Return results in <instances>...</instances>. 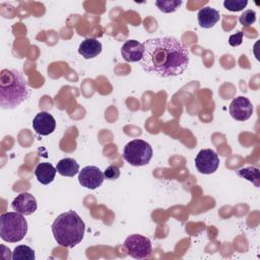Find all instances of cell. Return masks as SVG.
I'll return each instance as SVG.
<instances>
[{
	"mask_svg": "<svg viewBox=\"0 0 260 260\" xmlns=\"http://www.w3.org/2000/svg\"><path fill=\"white\" fill-rule=\"evenodd\" d=\"M143 45L142 68L160 77L181 75L189 64L187 47L175 37L164 36L147 39Z\"/></svg>",
	"mask_w": 260,
	"mask_h": 260,
	"instance_id": "obj_1",
	"label": "cell"
},
{
	"mask_svg": "<svg viewBox=\"0 0 260 260\" xmlns=\"http://www.w3.org/2000/svg\"><path fill=\"white\" fill-rule=\"evenodd\" d=\"M29 95L23 74L16 69H3L0 72V105L3 109H15Z\"/></svg>",
	"mask_w": 260,
	"mask_h": 260,
	"instance_id": "obj_2",
	"label": "cell"
},
{
	"mask_svg": "<svg viewBox=\"0 0 260 260\" xmlns=\"http://www.w3.org/2000/svg\"><path fill=\"white\" fill-rule=\"evenodd\" d=\"M85 224L73 210L63 212L57 216L52 224V233L58 245L73 248L79 244L84 236Z\"/></svg>",
	"mask_w": 260,
	"mask_h": 260,
	"instance_id": "obj_3",
	"label": "cell"
},
{
	"mask_svg": "<svg viewBox=\"0 0 260 260\" xmlns=\"http://www.w3.org/2000/svg\"><path fill=\"white\" fill-rule=\"evenodd\" d=\"M27 233V221L23 214L14 212H5L0 215V237L8 243L21 241Z\"/></svg>",
	"mask_w": 260,
	"mask_h": 260,
	"instance_id": "obj_4",
	"label": "cell"
},
{
	"mask_svg": "<svg viewBox=\"0 0 260 260\" xmlns=\"http://www.w3.org/2000/svg\"><path fill=\"white\" fill-rule=\"evenodd\" d=\"M152 157V148L149 143L141 139L128 142L123 150V158L131 166L141 167L147 165Z\"/></svg>",
	"mask_w": 260,
	"mask_h": 260,
	"instance_id": "obj_5",
	"label": "cell"
},
{
	"mask_svg": "<svg viewBox=\"0 0 260 260\" xmlns=\"http://www.w3.org/2000/svg\"><path fill=\"white\" fill-rule=\"evenodd\" d=\"M124 247L128 254L135 259L149 258L152 252L150 240L138 234L127 237L124 241Z\"/></svg>",
	"mask_w": 260,
	"mask_h": 260,
	"instance_id": "obj_6",
	"label": "cell"
},
{
	"mask_svg": "<svg viewBox=\"0 0 260 260\" xmlns=\"http://www.w3.org/2000/svg\"><path fill=\"white\" fill-rule=\"evenodd\" d=\"M195 166L199 173L209 175L217 170L219 157L217 153L210 148L201 149L195 157Z\"/></svg>",
	"mask_w": 260,
	"mask_h": 260,
	"instance_id": "obj_7",
	"label": "cell"
},
{
	"mask_svg": "<svg viewBox=\"0 0 260 260\" xmlns=\"http://www.w3.org/2000/svg\"><path fill=\"white\" fill-rule=\"evenodd\" d=\"M105 180L104 173L95 166H86L78 174L79 184L87 189L93 190L100 187Z\"/></svg>",
	"mask_w": 260,
	"mask_h": 260,
	"instance_id": "obj_8",
	"label": "cell"
},
{
	"mask_svg": "<svg viewBox=\"0 0 260 260\" xmlns=\"http://www.w3.org/2000/svg\"><path fill=\"white\" fill-rule=\"evenodd\" d=\"M230 114L237 121H246L253 114V105L248 98L238 96L230 105Z\"/></svg>",
	"mask_w": 260,
	"mask_h": 260,
	"instance_id": "obj_9",
	"label": "cell"
},
{
	"mask_svg": "<svg viewBox=\"0 0 260 260\" xmlns=\"http://www.w3.org/2000/svg\"><path fill=\"white\" fill-rule=\"evenodd\" d=\"M11 207L23 215H30L37 210L38 204L36 198L30 193L22 192L13 199Z\"/></svg>",
	"mask_w": 260,
	"mask_h": 260,
	"instance_id": "obj_10",
	"label": "cell"
},
{
	"mask_svg": "<svg viewBox=\"0 0 260 260\" xmlns=\"http://www.w3.org/2000/svg\"><path fill=\"white\" fill-rule=\"evenodd\" d=\"M32 127L38 134L47 136L55 131L56 120L48 112H40L32 120Z\"/></svg>",
	"mask_w": 260,
	"mask_h": 260,
	"instance_id": "obj_11",
	"label": "cell"
},
{
	"mask_svg": "<svg viewBox=\"0 0 260 260\" xmlns=\"http://www.w3.org/2000/svg\"><path fill=\"white\" fill-rule=\"evenodd\" d=\"M121 55L126 62H140L143 56V45L136 40H128L121 48Z\"/></svg>",
	"mask_w": 260,
	"mask_h": 260,
	"instance_id": "obj_12",
	"label": "cell"
},
{
	"mask_svg": "<svg viewBox=\"0 0 260 260\" xmlns=\"http://www.w3.org/2000/svg\"><path fill=\"white\" fill-rule=\"evenodd\" d=\"M198 23L203 28H210L220 19L219 12L209 6H205L198 11L197 14Z\"/></svg>",
	"mask_w": 260,
	"mask_h": 260,
	"instance_id": "obj_13",
	"label": "cell"
},
{
	"mask_svg": "<svg viewBox=\"0 0 260 260\" xmlns=\"http://www.w3.org/2000/svg\"><path fill=\"white\" fill-rule=\"evenodd\" d=\"M102 52V44L93 38H87L81 42L78 48V53L84 59H92Z\"/></svg>",
	"mask_w": 260,
	"mask_h": 260,
	"instance_id": "obj_14",
	"label": "cell"
},
{
	"mask_svg": "<svg viewBox=\"0 0 260 260\" xmlns=\"http://www.w3.org/2000/svg\"><path fill=\"white\" fill-rule=\"evenodd\" d=\"M56 173V168H54V166L50 162H41L37 166L35 170L37 180L43 185H48L52 183L55 179Z\"/></svg>",
	"mask_w": 260,
	"mask_h": 260,
	"instance_id": "obj_15",
	"label": "cell"
},
{
	"mask_svg": "<svg viewBox=\"0 0 260 260\" xmlns=\"http://www.w3.org/2000/svg\"><path fill=\"white\" fill-rule=\"evenodd\" d=\"M56 170L61 176L73 177L79 173V165L75 159L71 157H65L58 161Z\"/></svg>",
	"mask_w": 260,
	"mask_h": 260,
	"instance_id": "obj_16",
	"label": "cell"
},
{
	"mask_svg": "<svg viewBox=\"0 0 260 260\" xmlns=\"http://www.w3.org/2000/svg\"><path fill=\"white\" fill-rule=\"evenodd\" d=\"M12 260H35V251L25 245L16 246L11 255Z\"/></svg>",
	"mask_w": 260,
	"mask_h": 260,
	"instance_id": "obj_17",
	"label": "cell"
},
{
	"mask_svg": "<svg viewBox=\"0 0 260 260\" xmlns=\"http://www.w3.org/2000/svg\"><path fill=\"white\" fill-rule=\"evenodd\" d=\"M238 176L252 182L256 187H259V170L255 167H245L237 171Z\"/></svg>",
	"mask_w": 260,
	"mask_h": 260,
	"instance_id": "obj_18",
	"label": "cell"
},
{
	"mask_svg": "<svg viewBox=\"0 0 260 260\" xmlns=\"http://www.w3.org/2000/svg\"><path fill=\"white\" fill-rule=\"evenodd\" d=\"M182 4L181 0H158L155 1V5L157 8L165 12V13H171L177 10Z\"/></svg>",
	"mask_w": 260,
	"mask_h": 260,
	"instance_id": "obj_19",
	"label": "cell"
},
{
	"mask_svg": "<svg viewBox=\"0 0 260 260\" xmlns=\"http://www.w3.org/2000/svg\"><path fill=\"white\" fill-rule=\"evenodd\" d=\"M248 4V1L247 0H225L223 2V6L225 9L230 10V11H234V12H237V11H241L243 10Z\"/></svg>",
	"mask_w": 260,
	"mask_h": 260,
	"instance_id": "obj_20",
	"label": "cell"
},
{
	"mask_svg": "<svg viewBox=\"0 0 260 260\" xmlns=\"http://www.w3.org/2000/svg\"><path fill=\"white\" fill-rule=\"evenodd\" d=\"M239 21L244 26H250L256 21V12L254 10H246L239 17Z\"/></svg>",
	"mask_w": 260,
	"mask_h": 260,
	"instance_id": "obj_21",
	"label": "cell"
},
{
	"mask_svg": "<svg viewBox=\"0 0 260 260\" xmlns=\"http://www.w3.org/2000/svg\"><path fill=\"white\" fill-rule=\"evenodd\" d=\"M104 176H105V179L110 180V181L117 180L120 177V170L117 166L111 165L104 172Z\"/></svg>",
	"mask_w": 260,
	"mask_h": 260,
	"instance_id": "obj_22",
	"label": "cell"
},
{
	"mask_svg": "<svg viewBox=\"0 0 260 260\" xmlns=\"http://www.w3.org/2000/svg\"><path fill=\"white\" fill-rule=\"evenodd\" d=\"M243 35H244V32H243L242 30H239V31L236 32L235 35L230 36V38H229V44H230L232 47L240 46V45L243 43Z\"/></svg>",
	"mask_w": 260,
	"mask_h": 260,
	"instance_id": "obj_23",
	"label": "cell"
}]
</instances>
